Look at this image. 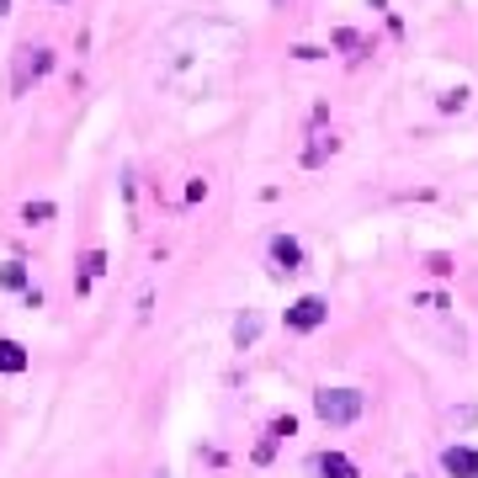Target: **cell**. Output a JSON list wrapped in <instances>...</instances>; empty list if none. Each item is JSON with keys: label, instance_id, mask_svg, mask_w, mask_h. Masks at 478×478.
<instances>
[{"label": "cell", "instance_id": "cell-1", "mask_svg": "<svg viewBox=\"0 0 478 478\" xmlns=\"http://www.w3.org/2000/svg\"><path fill=\"white\" fill-rule=\"evenodd\" d=\"M361 410H367L361 388H319L314 394V415L324 420V425H357Z\"/></svg>", "mask_w": 478, "mask_h": 478}, {"label": "cell", "instance_id": "cell-2", "mask_svg": "<svg viewBox=\"0 0 478 478\" xmlns=\"http://www.w3.org/2000/svg\"><path fill=\"white\" fill-rule=\"evenodd\" d=\"M330 319V303L319 298V293H303L293 308H288V330H298V335H308V330H319Z\"/></svg>", "mask_w": 478, "mask_h": 478}, {"label": "cell", "instance_id": "cell-3", "mask_svg": "<svg viewBox=\"0 0 478 478\" xmlns=\"http://www.w3.org/2000/svg\"><path fill=\"white\" fill-rule=\"evenodd\" d=\"M293 271H303V244L277 235L271 239V277H293Z\"/></svg>", "mask_w": 478, "mask_h": 478}, {"label": "cell", "instance_id": "cell-4", "mask_svg": "<svg viewBox=\"0 0 478 478\" xmlns=\"http://www.w3.org/2000/svg\"><path fill=\"white\" fill-rule=\"evenodd\" d=\"M49 64H54L49 49H22V59H16V91H27V80H43Z\"/></svg>", "mask_w": 478, "mask_h": 478}, {"label": "cell", "instance_id": "cell-5", "mask_svg": "<svg viewBox=\"0 0 478 478\" xmlns=\"http://www.w3.org/2000/svg\"><path fill=\"white\" fill-rule=\"evenodd\" d=\"M441 468H447V478H478V452L474 447H447Z\"/></svg>", "mask_w": 478, "mask_h": 478}, {"label": "cell", "instance_id": "cell-6", "mask_svg": "<svg viewBox=\"0 0 478 478\" xmlns=\"http://www.w3.org/2000/svg\"><path fill=\"white\" fill-rule=\"evenodd\" d=\"M314 474H319V478H361L357 463H351V457H341V452H319V457H314Z\"/></svg>", "mask_w": 478, "mask_h": 478}, {"label": "cell", "instance_id": "cell-7", "mask_svg": "<svg viewBox=\"0 0 478 478\" xmlns=\"http://www.w3.org/2000/svg\"><path fill=\"white\" fill-rule=\"evenodd\" d=\"M293 425H298V420H293V415L271 420V430H266V441L255 447V463H271V457H277V441H282V436H293Z\"/></svg>", "mask_w": 478, "mask_h": 478}, {"label": "cell", "instance_id": "cell-8", "mask_svg": "<svg viewBox=\"0 0 478 478\" xmlns=\"http://www.w3.org/2000/svg\"><path fill=\"white\" fill-rule=\"evenodd\" d=\"M255 341H261V319H255V314L244 308V314L235 319V346L244 351V346H255Z\"/></svg>", "mask_w": 478, "mask_h": 478}, {"label": "cell", "instance_id": "cell-9", "mask_svg": "<svg viewBox=\"0 0 478 478\" xmlns=\"http://www.w3.org/2000/svg\"><path fill=\"white\" fill-rule=\"evenodd\" d=\"M0 372H27V346L22 341H0Z\"/></svg>", "mask_w": 478, "mask_h": 478}, {"label": "cell", "instance_id": "cell-10", "mask_svg": "<svg viewBox=\"0 0 478 478\" xmlns=\"http://www.w3.org/2000/svg\"><path fill=\"white\" fill-rule=\"evenodd\" d=\"M0 288L27 293V271H22V261H5V266H0Z\"/></svg>", "mask_w": 478, "mask_h": 478}, {"label": "cell", "instance_id": "cell-11", "mask_svg": "<svg viewBox=\"0 0 478 478\" xmlns=\"http://www.w3.org/2000/svg\"><path fill=\"white\" fill-rule=\"evenodd\" d=\"M54 218V202H27L22 208V224H49Z\"/></svg>", "mask_w": 478, "mask_h": 478}, {"label": "cell", "instance_id": "cell-12", "mask_svg": "<svg viewBox=\"0 0 478 478\" xmlns=\"http://www.w3.org/2000/svg\"><path fill=\"white\" fill-rule=\"evenodd\" d=\"M102 271H107V255H102V250H91V255H85V277H80V288H91Z\"/></svg>", "mask_w": 478, "mask_h": 478}, {"label": "cell", "instance_id": "cell-13", "mask_svg": "<svg viewBox=\"0 0 478 478\" xmlns=\"http://www.w3.org/2000/svg\"><path fill=\"white\" fill-rule=\"evenodd\" d=\"M335 49H351V54H361L367 43H361L357 32H346V27H341V32H335Z\"/></svg>", "mask_w": 478, "mask_h": 478}, {"label": "cell", "instance_id": "cell-14", "mask_svg": "<svg viewBox=\"0 0 478 478\" xmlns=\"http://www.w3.org/2000/svg\"><path fill=\"white\" fill-rule=\"evenodd\" d=\"M59 5H64V0H59Z\"/></svg>", "mask_w": 478, "mask_h": 478}]
</instances>
